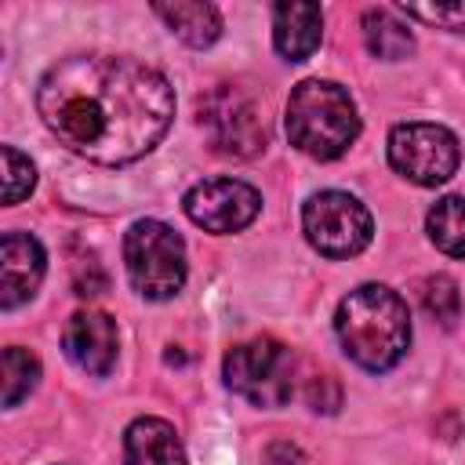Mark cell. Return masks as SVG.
<instances>
[{
	"label": "cell",
	"instance_id": "obj_1",
	"mask_svg": "<svg viewBox=\"0 0 465 465\" xmlns=\"http://www.w3.org/2000/svg\"><path fill=\"white\" fill-rule=\"evenodd\" d=\"M36 109L65 149L120 167L145 156L167 134L174 91L163 73L138 58L73 54L44 73Z\"/></svg>",
	"mask_w": 465,
	"mask_h": 465
},
{
	"label": "cell",
	"instance_id": "obj_2",
	"mask_svg": "<svg viewBox=\"0 0 465 465\" xmlns=\"http://www.w3.org/2000/svg\"><path fill=\"white\" fill-rule=\"evenodd\" d=\"M338 341L352 363L363 371H389L403 360L411 345L407 302L385 283H360L349 291L334 316Z\"/></svg>",
	"mask_w": 465,
	"mask_h": 465
},
{
	"label": "cell",
	"instance_id": "obj_3",
	"mask_svg": "<svg viewBox=\"0 0 465 465\" xmlns=\"http://www.w3.org/2000/svg\"><path fill=\"white\" fill-rule=\"evenodd\" d=\"M287 134L312 160H338L360 134L356 102L334 80H305L287 98Z\"/></svg>",
	"mask_w": 465,
	"mask_h": 465
},
{
	"label": "cell",
	"instance_id": "obj_4",
	"mask_svg": "<svg viewBox=\"0 0 465 465\" xmlns=\"http://www.w3.org/2000/svg\"><path fill=\"white\" fill-rule=\"evenodd\" d=\"M124 265L131 276V287L149 298V302H163L174 298L185 283V243L182 236L156 222V218H142L127 229L124 236Z\"/></svg>",
	"mask_w": 465,
	"mask_h": 465
},
{
	"label": "cell",
	"instance_id": "obj_5",
	"mask_svg": "<svg viewBox=\"0 0 465 465\" xmlns=\"http://www.w3.org/2000/svg\"><path fill=\"white\" fill-rule=\"evenodd\" d=\"M225 385L254 407H283L294 396V352L276 338H251L225 352Z\"/></svg>",
	"mask_w": 465,
	"mask_h": 465
},
{
	"label": "cell",
	"instance_id": "obj_6",
	"mask_svg": "<svg viewBox=\"0 0 465 465\" xmlns=\"http://www.w3.org/2000/svg\"><path fill=\"white\" fill-rule=\"evenodd\" d=\"M196 120L211 142L214 153L222 156H236V160H251L258 153H265L269 145V124L265 113L258 109V102L251 94H243L240 87H211L200 102H196Z\"/></svg>",
	"mask_w": 465,
	"mask_h": 465
},
{
	"label": "cell",
	"instance_id": "obj_7",
	"mask_svg": "<svg viewBox=\"0 0 465 465\" xmlns=\"http://www.w3.org/2000/svg\"><path fill=\"white\" fill-rule=\"evenodd\" d=\"M302 229H305V240L323 258H352L374 236L371 211L356 196L338 193V189L309 196V203L302 211Z\"/></svg>",
	"mask_w": 465,
	"mask_h": 465
},
{
	"label": "cell",
	"instance_id": "obj_8",
	"mask_svg": "<svg viewBox=\"0 0 465 465\" xmlns=\"http://www.w3.org/2000/svg\"><path fill=\"white\" fill-rule=\"evenodd\" d=\"M458 138L440 124H396L389 131V163L414 185H443L458 171Z\"/></svg>",
	"mask_w": 465,
	"mask_h": 465
},
{
	"label": "cell",
	"instance_id": "obj_9",
	"mask_svg": "<svg viewBox=\"0 0 465 465\" xmlns=\"http://www.w3.org/2000/svg\"><path fill=\"white\" fill-rule=\"evenodd\" d=\"M182 207H185L193 225L225 236V232L247 229L258 218L262 196L254 185H247L240 178H207L185 193Z\"/></svg>",
	"mask_w": 465,
	"mask_h": 465
},
{
	"label": "cell",
	"instance_id": "obj_10",
	"mask_svg": "<svg viewBox=\"0 0 465 465\" xmlns=\"http://www.w3.org/2000/svg\"><path fill=\"white\" fill-rule=\"evenodd\" d=\"M62 345H65V356L80 371L102 378L116 363V323H113V316H105L98 309H80L69 316V323L62 331Z\"/></svg>",
	"mask_w": 465,
	"mask_h": 465
},
{
	"label": "cell",
	"instance_id": "obj_11",
	"mask_svg": "<svg viewBox=\"0 0 465 465\" xmlns=\"http://www.w3.org/2000/svg\"><path fill=\"white\" fill-rule=\"evenodd\" d=\"M44 247L29 232H4L0 243V305L11 312L29 302L44 280Z\"/></svg>",
	"mask_w": 465,
	"mask_h": 465
},
{
	"label": "cell",
	"instance_id": "obj_12",
	"mask_svg": "<svg viewBox=\"0 0 465 465\" xmlns=\"http://www.w3.org/2000/svg\"><path fill=\"white\" fill-rule=\"evenodd\" d=\"M323 36L320 4H276L272 7V44L287 62H305Z\"/></svg>",
	"mask_w": 465,
	"mask_h": 465
},
{
	"label": "cell",
	"instance_id": "obj_13",
	"mask_svg": "<svg viewBox=\"0 0 465 465\" xmlns=\"http://www.w3.org/2000/svg\"><path fill=\"white\" fill-rule=\"evenodd\" d=\"M124 465H185L174 425L163 418H134L124 432Z\"/></svg>",
	"mask_w": 465,
	"mask_h": 465
},
{
	"label": "cell",
	"instance_id": "obj_14",
	"mask_svg": "<svg viewBox=\"0 0 465 465\" xmlns=\"http://www.w3.org/2000/svg\"><path fill=\"white\" fill-rule=\"evenodd\" d=\"M167 25H171V33L178 36V40H185L189 47H211L218 36H222V15H218V7H211V4H185V0H178V4H156L153 7Z\"/></svg>",
	"mask_w": 465,
	"mask_h": 465
},
{
	"label": "cell",
	"instance_id": "obj_15",
	"mask_svg": "<svg viewBox=\"0 0 465 465\" xmlns=\"http://www.w3.org/2000/svg\"><path fill=\"white\" fill-rule=\"evenodd\" d=\"M363 40H367V51L374 58H385V62H400L414 51L411 29L400 18H392L389 11H378V7H371L363 15Z\"/></svg>",
	"mask_w": 465,
	"mask_h": 465
},
{
	"label": "cell",
	"instance_id": "obj_16",
	"mask_svg": "<svg viewBox=\"0 0 465 465\" xmlns=\"http://www.w3.org/2000/svg\"><path fill=\"white\" fill-rule=\"evenodd\" d=\"M425 229L429 240L450 254V258H465V196H443L429 207L425 214Z\"/></svg>",
	"mask_w": 465,
	"mask_h": 465
},
{
	"label": "cell",
	"instance_id": "obj_17",
	"mask_svg": "<svg viewBox=\"0 0 465 465\" xmlns=\"http://www.w3.org/2000/svg\"><path fill=\"white\" fill-rule=\"evenodd\" d=\"M0 371H4V407H18L40 381V360L18 345H7L4 349V360H0Z\"/></svg>",
	"mask_w": 465,
	"mask_h": 465
},
{
	"label": "cell",
	"instance_id": "obj_18",
	"mask_svg": "<svg viewBox=\"0 0 465 465\" xmlns=\"http://www.w3.org/2000/svg\"><path fill=\"white\" fill-rule=\"evenodd\" d=\"M421 305L432 320H440L443 327H454V320L461 316V294H458V283L450 276H429L421 280Z\"/></svg>",
	"mask_w": 465,
	"mask_h": 465
},
{
	"label": "cell",
	"instance_id": "obj_19",
	"mask_svg": "<svg viewBox=\"0 0 465 465\" xmlns=\"http://www.w3.org/2000/svg\"><path fill=\"white\" fill-rule=\"evenodd\" d=\"M0 160H4V203H22L33 185H36V167L29 156H22L15 145H4L0 149Z\"/></svg>",
	"mask_w": 465,
	"mask_h": 465
},
{
	"label": "cell",
	"instance_id": "obj_20",
	"mask_svg": "<svg viewBox=\"0 0 465 465\" xmlns=\"http://www.w3.org/2000/svg\"><path fill=\"white\" fill-rule=\"evenodd\" d=\"M400 11L407 18L425 22V25L465 33V0H450V4H400Z\"/></svg>",
	"mask_w": 465,
	"mask_h": 465
},
{
	"label": "cell",
	"instance_id": "obj_21",
	"mask_svg": "<svg viewBox=\"0 0 465 465\" xmlns=\"http://www.w3.org/2000/svg\"><path fill=\"white\" fill-rule=\"evenodd\" d=\"M305 396H309V407L312 411H323V414H334L338 403H341V392H338V385H334L331 374H316L309 381V392Z\"/></svg>",
	"mask_w": 465,
	"mask_h": 465
},
{
	"label": "cell",
	"instance_id": "obj_22",
	"mask_svg": "<svg viewBox=\"0 0 465 465\" xmlns=\"http://www.w3.org/2000/svg\"><path fill=\"white\" fill-rule=\"evenodd\" d=\"M262 465H309V458H305L294 443L276 440V443H269V447L262 450Z\"/></svg>",
	"mask_w": 465,
	"mask_h": 465
}]
</instances>
